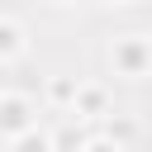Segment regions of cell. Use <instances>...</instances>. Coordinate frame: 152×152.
Wrapping results in <instances>:
<instances>
[{"label": "cell", "mask_w": 152, "mask_h": 152, "mask_svg": "<svg viewBox=\"0 0 152 152\" xmlns=\"http://www.w3.org/2000/svg\"><path fill=\"white\" fill-rule=\"evenodd\" d=\"M109 57H114V71H119V76H133V81H138V76L152 71V38H142V33H124V38L114 43Z\"/></svg>", "instance_id": "6da1fadb"}, {"label": "cell", "mask_w": 152, "mask_h": 152, "mask_svg": "<svg viewBox=\"0 0 152 152\" xmlns=\"http://www.w3.org/2000/svg\"><path fill=\"white\" fill-rule=\"evenodd\" d=\"M86 142H90L86 119H66V124L52 133V152H86Z\"/></svg>", "instance_id": "277c9868"}, {"label": "cell", "mask_w": 152, "mask_h": 152, "mask_svg": "<svg viewBox=\"0 0 152 152\" xmlns=\"http://www.w3.org/2000/svg\"><path fill=\"white\" fill-rule=\"evenodd\" d=\"M24 48H28V38H24V24L0 14V62H14Z\"/></svg>", "instance_id": "5b68a950"}, {"label": "cell", "mask_w": 152, "mask_h": 152, "mask_svg": "<svg viewBox=\"0 0 152 152\" xmlns=\"http://www.w3.org/2000/svg\"><path fill=\"white\" fill-rule=\"evenodd\" d=\"M86 152H128V147H124V142H114V138H104V133H90Z\"/></svg>", "instance_id": "9c48e42d"}, {"label": "cell", "mask_w": 152, "mask_h": 152, "mask_svg": "<svg viewBox=\"0 0 152 152\" xmlns=\"http://www.w3.org/2000/svg\"><path fill=\"white\" fill-rule=\"evenodd\" d=\"M52 5H81V0H52Z\"/></svg>", "instance_id": "30bf717a"}, {"label": "cell", "mask_w": 152, "mask_h": 152, "mask_svg": "<svg viewBox=\"0 0 152 152\" xmlns=\"http://www.w3.org/2000/svg\"><path fill=\"white\" fill-rule=\"evenodd\" d=\"M76 90H81V81H76V76H52V81H48V100H52V104H62V109H71V104H76Z\"/></svg>", "instance_id": "52a82bcc"}, {"label": "cell", "mask_w": 152, "mask_h": 152, "mask_svg": "<svg viewBox=\"0 0 152 152\" xmlns=\"http://www.w3.org/2000/svg\"><path fill=\"white\" fill-rule=\"evenodd\" d=\"M14 152H52V133H38V128H28L24 138H14L10 142Z\"/></svg>", "instance_id": "ba28073f"}, {"label": "cell", "mask_w": 152, "mask_h": 152, "mask_svg": "<svg viewBox=\"0 0 152 152\" xmlns=\"http://www.w3.org/2000/svg\"><path fill=\"white\" fill-rule=\"evenodd\" d=\"M71 109H76V119H86V124H90V119H104V114H109V95H104L100 86H81Z\"/></svg>", "instance_id": "3957f363"}, {"label": "cell", "mask_w": 152, "mask_h": 152, "mask_svg": "<svg viewBox=\"0 0 152 152\" xmlns=\"http://www.w3.org/2000/svg\"><path fill=\"white\" fill-rule=\"evenodd\" d=\"M28 128H38V109H33V100L19 95V90L0 95V138L14 142V138H24Z\"/></svg>", "instance_id": "7a4b0ae2"}, {"label": "cell", "mask_w": 152, "mask_h": 152, "mask_svg": "<svg viewBox=\"0 0 152 152\" xmlns=\"http://www.w3.org/2000/svg\"><path fill=\"white\" fill-rule=\"evenodd\" d=\"M100 124H104V138H114V142H124V147L138 138V119H128V114H104Z\"/></svg>", "instance_id": "8992f818"}, {"label": "cell", "mask_w": 152, "mask_h": 152, "mask_svg": "<svg viewBox=\"0 0 152 152\" xmlns=\"http://www.w3.org/2000/svg\"><path fill=\"white\" fill-rule=\"evenodd\" d=\"M100 5H128V0H100Z\"/></svg>", "instance_id": "8fae6325"}]
</instances>
